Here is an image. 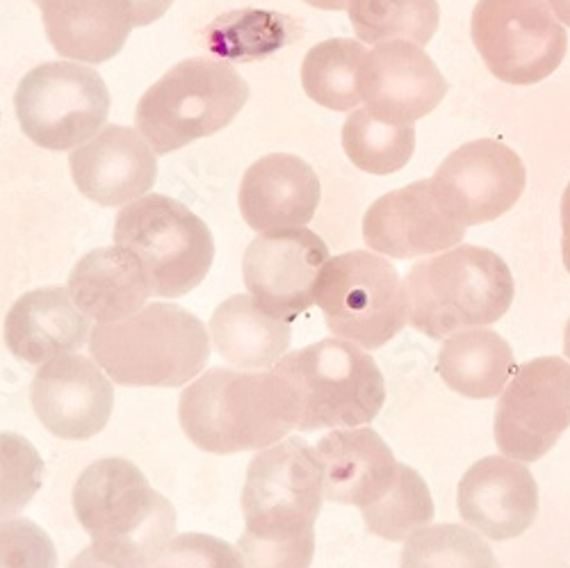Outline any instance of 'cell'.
Returning a JSON list of instances; mask_svg holds the SVG:
<instances>
[{"label":"cell","instance_id":"cell-16","mask_svg":"<svg viewBox=\"0 0 570 568\" xmlns=\"http://www.w3.org/2000/svg\"><path fill=\"white\" fill-rule=\"evenodd\" d=\"M30 402L51 434L87 441L106 430L115 407V389L97 361L69 352L37 370Z\"/></svg>","mask_w":570,"mask_h":568},{"label":"cell","instance_id":"cell-35","mask_svg":"<svg viewBox=\"0 0 570 568\" xmlns=\"http://www.w3.org/2000/svg\"><path fill=\"white\" fill-rule=\"evenodd\" d=\"M237 552L245 568H311L315 555V535L297 539H261L243 535Z\"/></svg>","mask_w":570,"mask_h":568},{"label":"cell","instance_id":"cell-6","mask_svg":"<svg viewBox=\"0 0 570 568\" xmlns=\"http://www.w3.org/2000/svg\"><path fill=\"white\" fill-rule=\"evenodd\" d=\"M249 99V85L228 62L193 58L171 67L137 104L135 124L167 156L226 128Z\"/></svg>","mask_w":570,"mask_h":568},{"label":"cell","instance_id":"cell-41","mask_svg":"<svg viewBox=\"0 0 570 568\" xmlns=\"http://www.w3.org/2000/svg\"><path fill=\"white\" fill-rule=\"evenodd\" d=\"M563 352H566V356L570 359V317H568L566 331H563Z\"/></svg>","mask_w":570,"mask_h":568},{"label":"cell","instance_id":"cell-38","mask_svg":"<svg viewBox=\"0 0 570 568\" xmlns=\"http://www.w3.org/2000/svg\"><path fill=\"white\" fill-rule=\"evenodd\" d=\"M69 568H110V566H106L104 561H99L97 555L91 552V548H85L78 557L71 559Z\"/></svg>","mask_w":570,"mask_h":568},{"label":"cell","instance_id":"cell-9","mask_svg":"<svg viewBox=\"0 0 570 568\" xmlns=\"http://www.w3.org/2000/svg\"><path fill=\"white\" fill-rule=\"evenodd\" d=\"M324 500L317 450L304 439H285L261 450L247 470L243 511L247 535L297 539L315 535Z\"/></svg>","mask_w":570,"mask_h":568},{"label":"cell","instance_id":"cell-42","mask_svg":"<svg viewBox=\"0 0 570 568\" xmlns=\"http://www.w3.org/2000/svg\"><path fill=\"white\" fill-rule=\"evenodd\" d=\"M156 568H167V566H156Z\"/></svg>","mask_w":570,"mask_h":568},{"label":"cell","instance_id":"cell-4","mask_svg":"<svg viewBox=\"0 0 570 568\" xmlns=\"http://www.w3.org/2000/svg\"><path fill=\"white\" fill-rule=\"evenodd\" d=\"M404 286L409 322L430 339L498 322L515 295L509 265L495 252L474 245L415 263Z\"/></svg>","mask_w":570,"mask_h":568},{"label":"cell","instance_id":"cell-17","mask_svg":"<svg viewBox=\"0 0 570 568\" xmlns=\"http://www.w3.org/2000/svg\"><path fill=\"white\" fill-rule=\"evenodd\" d=\"M465 228L443 208L430 180L379 197L363 217L367 247L397 261L448 252L463 241Z\"/></svg>","mask_w":570,"mask_h":568},{"label":"cell","instance_id":"cell-40","mask_svg":"<svg viewBox=\"0 0 570 568\" xmlns=\"http://www.w3.org/2000/svg\"><path fill=\"white\" fill-rule=\"evenodd\" d=\"M548 6L554 12V17L570 28V0H548Z\"/></svg>","mask_w":570,"mask_h":568},{"label":"cell","instance_id":"cell-23","mask_svg":"<svg viewBox=\"0 0 570 568\" xmlns=\"http://www.w3.org/2000/svg\"><path fill=\"white\" fill-rule=\"evenodd\" d=\"M37 6L53 49L87 65L119 56L135 28L130 0H37Z\"/></svg>","mask_w":570,"mask_h":568},{"label":"cell","instance_id":"cell-22","mask_svg":"<svg viewBox=\"0 0 570 568\" xmlns=\"http://www.w3.org/2000/svg\"><path fill=\"white\" fill-rule=\"evenodd\" d=\"M89 317L60 286L19 297L6 317V343L26 363L43 365L87 343Z\"/></svg>","mask_w":570,"mask_h":568},{"label":"cell","instance_id":"cell-24","mask_svg":"<svg viewBox=\"0 0 570 568\" xmlns=\"http://www.w3.org/2000/svg\"><path fill=\"white\" fill-rule=\"evenodd\" d=\"M69 295L87 317L110 324L145 309L154 293L139 261L117 245L94 249L76 263Z\"/></svg>","mask_w":570,"mask_h":568},{"label":"cell","instance_id":"cell-14","mask_svg":"<svg viewBox=\"0 0 570 568\" xmlns=\"http://www.w3.org/2000/svg\"><path fill=\"white\" fill-rule=\"evenodd\" d=\"M328 247L308 228L263 233L247 247L245 286L269 315L293 322L315 302V283Z\"/></svg>","mask_w":570,"mask_h":568},{"label":"cell","instance_id":"cell-29","mask_svg":"<svg viewBox=\"0 0 570 568\" xmlns=\"http://www.w3.org/2000/svg\"><path fill=\"white\" fill-rule=\"evenodd\" d=\"M343 149L354 167L389 176L409 165L415 151V128L376 119L367 108L354 110L343 126Z\"/></svg>","mask_w":570,"mask_h":568},{"label":"cell","instance_id":"cell-7","mask_svg":"<svg viewBox=\"0 0 570 568\" xmlns=\"http://www.w3.org/2000/svg\"><path fill=\"white\" fill-rule=\"evenodd\" d=\"M115 243L145 270L156 297H183L208 276L213 233L187 206L165 195L126 204L115 222Z\"/></svg>","mask_w":570,"mask_h":568},{"label":"cell","instance_id":"cell-28","mask_svg":"<svg viewBox=\"0 0 570 568\" xmlns=\"http://www.w3.org/2000/svg\"><path fill=\"white\" fill-rule=\"evenodd\" d=\"M350 21L361 41L406 39L426 46L441 23L436 0H352Z\"/></svg>","mask_w":570,"mask_h":568},{"label":"cell","instance_id":"cell-32","mask_svg":"<svg viewBox=\"0 0 570 568\" xmlns=\"http://www.w3.org/2000/svg\"><path fill=\"white\" fill-rule=\"evenodd\" d=\"M46 466L37 448L10 432H0V520L23 511L43 484Z\"/></svg>","mask_w":570,"mask_h":568},{"label":"cell","instance_id":"cell-36","mask_svg":"<svg viewBox=\"0 0 570 568\" xmlns=\"http://www.w3.org/2000/svg\"><path fill=\"white\" fill-rule=\"evenodd\" d=\"M171 3L174 0H130L132 26L141 28L156 23L171 8Z\"/></svg>","mask_w":570,"mask_h":568},{"label":"cell","instance_id":"cell-11","mask_svg":"<svg viewBox=\"0 0 570 568\" xmlns=\"http://www.w3.org/2000/svg\"><path fill=\"white\" fill-rule=\"evenodd\" d=\"M470 32L489 71L518 87L552 76L568 51L566 28L548 0H480Z\"/></svg>","mask_w":570,"mask_h":568},{"label":"cell","instance_id":"cell-18","mask_svg":"<svg viewBox=\"0 0 570 568\" xmlns=\"http://www.w3.org/2000/svg\"><path fill=\"white\" fill-rule=\"evenodd\" d=\"M80 195L112 208L145 197L158 178V160L145 135L128 126H106L69 156Z\"/></svg>","mask_w":570,"mask_h":568},{"label":"cell","instance_id":"cell-15","mask_svg":"<svg viewBox=\"0 0 570 568\" xmlns=\"http://www.w3.org/2000/svg\"><path fill=\"white\" fill-rule=\"evenodd\" d=\"M358 91L367 110L386 124L413 126L432 115L448 94V80L417 43L393 39L365 53Z\"/></svg>","mask_w":570,"mask_h":568},{"label":"cell","instance_id":"cell-37","mask_svg":"<svg viewBox=\"0 0 570 568\" xmlns=\"http://www.w3.org/2000/svg\"><path fill=\"white\" fill-rule=\"evenodd\" d=\"M561 254L563 265L570 272V183L566 185L561 197Z\"/></svg>","mask_w":570,"mask_h":568},{"label":"cell","instance_id":"cell-25","mask_svg":"<svg viewBox=\"0 0 570 568\" xmlns=\"http://www.w3.org/2000/svg\"><path fill=\"white\" fill-rule=\"evenodd\" d=\"M217 354L237 370H269L291 347V322L263 311L252 295H235L210 320Z\"/></svg>","mask_w":570,"mask_h":568},{"label":"cell","instance_id":"cell-19","mask_svg":"<svg viewBox=\"0 0 570 568\" xmlns=\"http://www.w3.org/2000/svg\"><path fill=\"white\" fill-rule=\"evenodd\" d=\"M456 502L461 518L472 530L493 541H507L534 526L539 487L520 461L487 457L463 476Z\"/></svg>","mask_w":570,"mask_h":568},{"label":"cell","instance_id":"cell-5","mask_svg":"<svg viewBox=\"0 0 570 568\" xmlns=\"http://www.w3.org/2000/svg\"><path fill=\"white\" fill-rule=\"evenodd\" d=\"M274 370L293 389L299 432L358 428L386 402L382 370L350 341L324 339L285 354Z\"/></svg>","mask_w":570,"mask_h":568},{"label":"cell","instance_id":"cell-12","mask_svg":"<svg viewBox=\"0 0 570 568\" xmlns=\"http://www.w3.org/2000/svg\"><path fill=\"white\" fill-rule=\"evenodd\" d=\"M570 428V363L541 356L522 363L500 395L495 443L509 459L546 457Z\"/></svg>","mask_w":570,"mask_h":568},{"label":"cell","instance_id":"cell-26","mask_svg":"<svg viewBox=\"0 0 570 568\" xmlns=\"http://www.w3.org/2000/svg\"><path fill=\"white\" fill-rule=\"evenodd\" d=\"M439 374L463 398L491 400L507 389L515 374L513 350L491 329H468L443 343Z\"/></svg>","mask_w":570,"mask_h":568},{"label":"cell","instance_id":"cell-39","mask_svg":"<svg viewBox=\"0 0 570 568\" xmlns=\"http://www.w3.org/2000/svg\"><path fill=\"white\" fill-rule=\"evenodd\" d=\"M304 3H308L311 8H317V10L341 12V10H350L352 0H304Z\"/></svg>","mask_w":570,"mask_h":568},{"label":"cell","instance_id":"cell-21","mask_svg":"<svg viewBox=\"0 0 570 568\" xmlns=\"http://www.w3.org/2000/svg\"><path fill=\"white\" fill-rule=\"evenodd\" d=\"M320 206L315 169L293 154L256 160L240 183V213L258 233L304 228Z\"/></svg>","mask_w":570,"mask_h":568},{"label":"cell","instance_id":"cell-27","mask_svg":"<svg viewBox=\"0 0 570 568\" xmlns=\"http://www.w3.org/2000/svg\"><path fill=\"white\" fill-rule=\"evenodd\" d=\"M365 46L354 39H328L306 53L302 85L317 106L336 112L356 110L361 99L358 71Z\"/></svg>","mask_w":570,"mask_h":568},{"label":"cell","instance_id":"cell-20","mask_svg":"<svg viewBox=\"0 0 570 568\" xmlns=\"http://www.w3.org/2000/svg\"><path fill=\"white\" fill-rule=\"evenodd\" d=\"M324 498L367 509L382 502L400 478L389 443L370 428L334 430L317 445Z\"/></svg>","mask_w":570,"mask_h":568},{"label":"cell","instance_id":"cell-2","mask_svg":"<svg viewBox=\"0 0 570 568\" xmlns=\"http://www.w3.org/2000/svg\"><path fill=\"white\" fill-rule=\"evenodd\" d=\"M178 420L199 450L237 454L265 450L297 430V402L274 368H213L180 393Z\"/></svg>","mask_w":570,"mask_h":568},{"label":"cell","instance_id":"cell-34","mask_svg":"<svg viewBox=\"0 0 570 568\" xmlns=\"http://www.w3.org/2000/svg\"><path fill=\"white\" fill-rule=\"evenodd\" d=\"M156 566L167 568H245L240 552L224 539L187 532L169 541Z\"/></svg>","mask_w":570,"mask_h":568},{"label":"cell","instance_id":"cell-8","mask_svg":"<svg viewBox=\"0 0 570 568\" xmlns=\"http://www.w3.org/2000/svg\"><path fill=\"white\" fill-rule=\"evenodd\" d=\"M315 302L331 334L365 350L384 347L409 320V295L397 270L384 256L361 249L326 261Z\"/></svg>","mask_w":570,"mask_h":568},{"label":"cell","instance_id":"cell-13","mask_svg":"<svg viewBox=\"0 0 570 568\" xmlns=\"http://www.w3.org/2000/svg\"><path fill=\"white\" fill-rule=\"evenodd\" d=\"M443 208L465 226L493 222L525 193L520 156L498 139H474L452 151L430 178Z\"/></svg>","mask_w":570,"mask_h":568},{"label":"cell","instance_id":"cell-31","mask_svg":"<svg viewBox=\"0 0 570 568\" xmlns=\"http://www.w3.org/2000/svg\"><path fill=\"white\" fill-rule=\"evenodd\" d=\"M365 528L386 541H404L409 535L434 520V500L424 480L413 468L400 463V478L393 491L367 509H361Z\"/></svg>","mask_w":570,"mask_h":568},{"label":"cell","instance_id":"cell-3","mask_svg":"<svg viewBox=\"0 0 570 568\" xmlns=\"http://www.w3.org/2000/svg\"><path fill=\"white\" fill-rule=\"evenodd\" d=\"M89 354L119 386L178 389L206 368V324L176 304H149L91 329Z\"/></svg>","mask_w":570,"mask_h":568},{"label":"cell","instance_id":"cell-10","mask_svg":"<svg viewBox=\"0 0 570 568\" xmlns=\"http://www.w3.org/2000/svg\"><path fill=\"white\" fill-rule=\"evenodd\" d=\"M14 108L23 133L37 147L69 151L104 128L110 115V91L89 67L46 62L23 76Z\"/></svg>","mask_w":570,"mask_h":568},{"label":"cell","instance_id":"cell-30","mask_svg":"<svg viewBox=\"0 0 570 568\" xmlns=\"http://www.w3.org/2000/svg\"><path fill=\"white\" fill-rule=\"evenodd\" d=\"M402 568H498L489 543L468 528L424 526L406 541Z\"/></svg>","mask_w":570,"mask_h":568},{"label":"cell","instance_id":"cell-1","mask_svg":"<svg viewBox=\"0 0 570 568\" xmlns=\"http://www.w3.org/2000/svg\"><path fill=\"white\" fill-rule=\"evenodd\" d=\"M73 511L91 552L110 568H156L176 532L174 505L121 457L94 461L73 487Z\"/></svg>","mask_w":570,"mask_h":568},{"label":"cell","instance_id":"cell-33","mask_svg":"<svg viewBox=\"0 0 570 568\" xmlns=\"http://www.w3.org/2000/svg\"><path fill=\"white\" fill-rule=\"evenodd\" d=\"M0 568H58V552L35 520H0Z\"/></svg>","mask_w":570,"mask_h":568}]
</instances>
